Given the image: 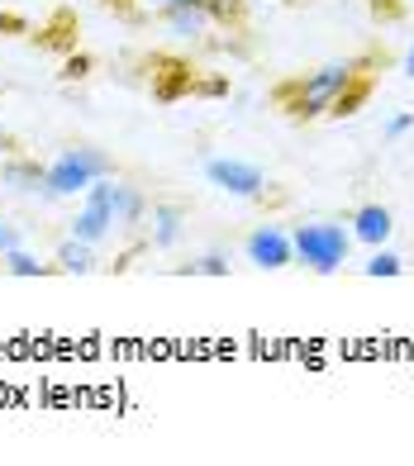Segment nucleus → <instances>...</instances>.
I'll return each instance as SVG.
<instances>
[{
  "instance_id": "obj_1",
  "label": "nucleus",
  "mask_w": 414,
  "mask_h": 466,
  "mask_svg": "<svg viewBox=\"0 0 414 466\" xmlns=\"http://www.w3.org/2000/svg\"><path fill=\"white\" fill-rule=\"evenodd\" d=\"M358 76V62H324V67H315L309 76H300L296 86H286L281 100L286 110H291L296 119H319V115H348V105H353V96H348V86H353Z\"/></svg>"
},
{
  "instance_id": "obj_2",
  "label": "nucleus",
  "mask_w": 414,
  "mask_h": 466,
  "mask_svg": "<svg viewBox=\"0 0 414 466\" xmlns=\"http://www.w3.org/2000/svg\"><path fill=\"white\" fill-rule=\"evenodd\" d=\"M100 177H115V157L100 153V147L72 143L44 167V200H76V196H86Z\"/></svg>"
},
{
  "instance_id": "obj_3",
  "label": "nucleus",
  "mask_w": 414,
  "mask_h": 466,
  "mask_svg": "<svg viewBox=\"0 0 414 466\" xmlns=\"http://www.w3.org/2000/svg\"><path fill=\"white\" fill-rule=\"evenodd\" d=\"M291 248H296V262L305 271L334 277L353 258V233H348V224H334V219H309V224L291 228Z\"/></svg>"
},
{
  "instance_id": "obj_4",
  "label": "nucleus",
  "mask_w": 414,
  "mask_h": 466,
  "mask_svg": "<svg viewBox=\"0 0 414 466\" xmlns=\"http://www.w3.org/2000/svg\"><path fill=\"white\" fill-rule=\"evenodd\" d=\"M67 233L81 238V243H96V248L106 243L110 233H119V224H115V177H100L86 196H81Z\"/></svg>"
},
{
  "instance_id": "obj_5",
  "label": "nucleus",
  "mask_w": 414,
  "mask_h": 466,
  "mask_svg": "<svg viewBox=\"0 0 414 466\" xmlns=\"http://www.w3.org/2000/svg\"><path fill=\"white\" fill-rule=\"evenodd\" d=\"M205 181L215 190H224V196H234V200H262L267 190H272L262 167L243 162V157H205Z\"/></svg>"
},
{
  "instance_id": "obj_6",
  "label": "nucleus",
  "mask_w": 414,
  "mask_h": 466,
  "mask_svg": "<svg viewBox=\"0 0 414 466\" xmlns=\"http://www.w3.org/2000/svg\"><path fill=\"white\" fill-rule=\"evenodd\" d=\"M243 258L253 262L257 271H281V267H291V262H296L291 228H286V224H257V228L243 238Z\"/></svg>"
},
{
  "instance_id": "obj_7",
  "label": "nucleus",
  "mask_w": 414,
  "mask_h": 466,
  "mask_svg": "<svg viewBox=\"0 0 414 466\" xmlns=\"http://www.w3.org/2000/svg\"><path fill=\"white\" fill-rule=\"evenodd\" d=\"M348 233H353V243H362V248H386L390 233H396V215H390L386 205H358L353 219H348Z\"/></svg>"
},
{
  "instance_id": "obj_8",
  "label": "nucleus",
  "mask_w": 414,
  "mask_h": 466,
  "mask_svg": "<svg viewBox=\"0 0 414 466\" xmlns=\"http://www.w3.org/2000/svg\"><path fill=\"white\" fill-rule=\"evenodd\" d=\"M186 233V205L177 200H162V205H148V243L157 252H172Z\"/></svg>"
},
{
  "instance_id": "obj_9",
  "label": "nucleus",
  "mask_w": 414,
  "mask_h": 466,
  "mask_svg": "<svg viewBox=\"0 0 414 466\" xmlns=\"http://www.w3.org/2000/svg\"><path fill=\"white\" fill-rule=\"evenodd\" d=\"M0 190H10V196H44V167L34 157H0Z\"/></svg>"
},
{
  "instance_id": "obj_10",
  "label": "nucleus",
  "mask_w": 414,
  "mask_h": 466,
  "mask_svg": "<svg viewBox=\"0 0 414 466\" xmlns=\"http://www.w3.org/2000/svg\"><path fill=\"white\" fill-rule=\"evenodd\" d=\"M100 267L96 258V243H81V238H62L57 252H53V271H62V277H91V271Z\"/></svg>"
},
{
  "instance_id": "obj_11",
  "label": "nucleus",
  "mask_w": 414,
  "mask_h": 466,
  "mask_svg": "<svg viewBox=\"0 0 414 466\" xmlns=\"http://www.w3.org/2000/svg\"><path fill=\"white\" fill-rule=\"evenodd\" d=\"M115 224L124 233H134L138 224H148V196L129 181H115Z\"/></svg>"
},
{
  "instance_id": "obj_12",
  "label": "nucleus",
  "mask_w": 414,
  "mask_h": 466,
  "mask_svg": "<svg viewBox=\"0 0 414 466\" xmlns=\"http://www.w3.org/2000/svg\"><path fill=\"white\" fill-rule=\"evenodd\" d=\"M162 25H167L177 38H205V34H210V25H215V15L205 10V5H177V10L162 15Z\"/></svg>"
},
{
  "instance_id": "obj_13",
  "label": "nucleus",
  "mask_w": 414,
  "mask_h": 466,
  "mask_svg": "<svg viewBox=\"0 0 414 466\" xmlns=\"http://www.w3.org/2000/svg\"><path fill=\"white\" fill-rule=\"evenodd\" d=\"M0 267H5L10 277H48V271H53V262H38V258H34V252H29L25 243H19V248H10L5 258H0Z\"/></svg>"
},
{
  "instance_id": "obj_14",
  "label": "nucleus",
  "mask_w": 414,
  "mask_h": 466,
  "mask_svg": "<svg viewBox=\"0 0 414 466\" xmlns=\"http://www.w3.org/2000/svg\"><path fill=\"white\" fill-rule=\"evenodd\" d=\"M400 271H405V258H400V252H390V248H371V258L362 262V277H400Z\"/></svg>"
},
{
  "instance_id": "obj_15",
  "label": "nucleus",
  "mask_w": 414,
  "mask_h": 466,
  "mask_svg": "<svg viewBox=\"0 0 414 466\" xmlns=\"http://www.w3.org/2000/svg\"><path fill=\"white\" fill-rule=\"evenodd\" d=\"M186 271H191V277H229V258H224V252H205V258L186 262Z\"/></svg>"
},
{
  "instance_id": "obj_16",
  "label": "nucleus",
  "mask_w": 414,
  "mask_h": 466,
  "mask_svg": "<svg viewBox=\"0 0 414 466\" xmlns=\"http://www.w3.org/2000/svg\"><path fill=\"white\" fill-rule=\"evenodd\" d=\"M409 129H414V115H409V110H396V115L381 124V138H386V143H396V138H405Z\"/></svg>"
},
{
  "instance_id": "obj_17",
  "label": "nucleus",
  "mask_w": 414,
  "mask_h": 466,
  "mask_svg": "<svg viewBox=\"0 0 414 466\" xmlns=\"http://www.w3.org/2000/svg\"><path fill=\"white\" fill-rule=\"evenodd\" d=\"M19 243H25V233H19V224L0 215V258H5L10 248H19Z\"/></svg>"
},
{
  "instance_id": "obj_18",
  "label": "nucleus",
  "mask_w": 414,
  "mask_h": 466,
  "mask_svg": "<svg viewBox=\"0 0 414 466\" xmlns=\"http://www.w3.org/2000/svg\"><path fill=\"white\" fill-rule=\"evenodd\" d=\"M177 5H210V0H138V10H148V15H167Z\"/></svg>"
},
{
  "instance_id": "obj_19",
  "label": "nucleus",
  "mask_w": 414,
  "mask_h": 466,
  "mask_svg": "<svg viewBox=\"0 0 414 466\" xmlns=\"http://www.w3.org/2000/svg\"><path fill=\"white\" fill-rule=\"evenodd\" d=\"M400 72H405V76L414 81V44H409V53H405V67H400Z\"/></svg>"
},
{
  "instance_id": "obj_20",
  "label": "nucleus",
  "mask_w": 414,
  "mask_h": 466,
  "mask_svg": "<svg viewBox=\"0 0 414 466\" xmlns=\"http://www.w3.org/2000/svg\"><path fill=\"white\" fill-rule=\"evenodd\" d=\"M5 147H10V138H5V134H0V157H5Z\"/></svg>"
},
{
  "instance_id": "obj_21",
  "label": "nucleus",
  "mask_w": 414,
  "mask_h": 466,
  "mask_svg": "<svg viewBox=\"0 0 414 466\" xmlns=\"http://www.w3.org/2000/svg\"><path fill=\"white\" fill-rule=\"evenodd\" d=\"M243 5H267V0H243Z\"/></svg>"
}]
</instances>
